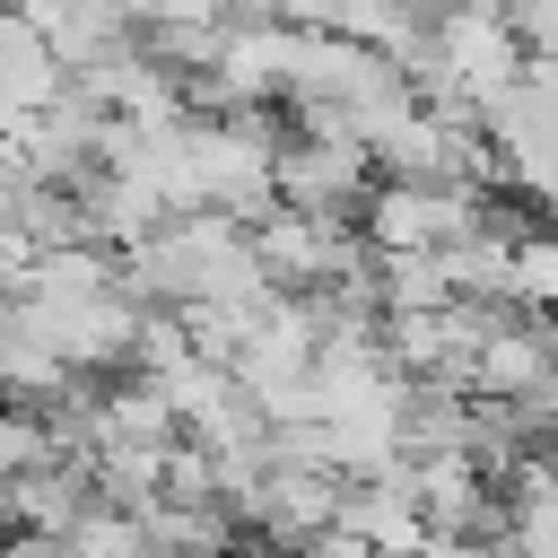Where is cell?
Listing matches in <instances>:
<instances>
[{"label": "cell", "mask_w": 558, "mask_h": 558, "mask_svg": "<svg viewBox=\"0 0 558 558\" xmlns=\"http://www.w3.org/2000/svg\"><path fill=\"white\" fill-rule=\"evenodd\" d=\"M357 235H366V253H418V244H453V235H471V218H480V192L471 183H410V174H375L366 192H357Z\"/></svg>", "instance_id": "1"}, {"label": "cell", "mask_w": 558, "mask_h": 558, "mask_svg": "<svg viewBox=\"0 0 558 558\" xmlns=\"http://www.w3.org/2000/svg\"><path fill=\"white\" fill-rule=\"evenodd\" d=\"M366 183H375L366 140H314V131H279V148H270V201H288V209L349 218Z\"/></svg>", "instance_id": "2"}, {"label": "cell", "mask_w": 558, "mask_h": 558, "mask_svg": "<svg viewBox=\"0 0 558 558\" xmlns=\"http://www.w3.org/2000/svg\"><path fill=\"white\" fill-rule=\"evenodd\" d=\"M61 541H70V558H157V549H148V523H140L131 506H105V497H87V506L61 523Z\"/></svg>", "instance_id": "3"}, {"label": "cell", "mask_w": 558, "mask_h": 558, "mask_svg": "<svg viewBox=\"0 0 558 558\" xmlns=\"http://www.w3.org/2000/svg\"><path fill=\"white\" fill-rule=\"evenodd\" d=\"M549 296H558V244H549L541 227H523V235L506 244V305L549 314Z\"/></svg>", "instance_id": "4"}, {"label": "cell", "mask_w": 558, "mask_h": 558, "mask_svg": "<svg viewBox=\"0 0 558 558\" xmlns=\"http://www.w3.org/2000/svg\"><path fill=\"white\" fill-rule=\"evenodd\" d=\"M26 262H35V244H26V235H17L9 218H0V296H9L17 279H26Z\"/></svg>", "instance_id": "5"}, {"label": "cell", "mask_w": 558, "mask_h": 558, "mask_svg": "<svg viewBox=\"0 0 558 558\" xmlns=\"http://www.w3.org/2000/svg\"><path fill=\"white\" fill-rule=\"evenodd\" d=\"M488 558H532V549H514V541H488Z\"/></svg>", "instance_id": "6"}]
</instances>
